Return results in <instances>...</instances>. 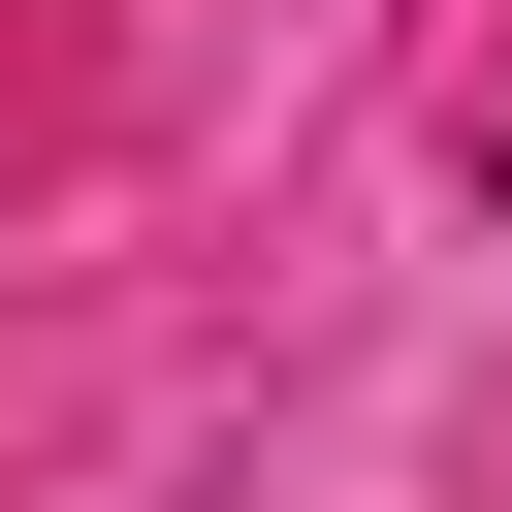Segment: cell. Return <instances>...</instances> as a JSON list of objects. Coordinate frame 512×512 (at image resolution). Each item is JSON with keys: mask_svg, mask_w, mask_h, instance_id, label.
<instances>
[{"mask_svg": "<svg viewBox=\"0 0 512 512\" xmlns=\"http://www.w3.org/2000/svg\"><path fill=\"white\" fill-rule=\"evenodd\" d=\"M480 160H512V64H480Z\"/></svg>", "mask_w": 512, "mask_h": 512, "instance_id": "6da1fadb", "label": "cell"}]
</instances>
